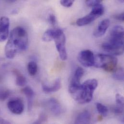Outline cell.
<instances>
[{
	"label": "cell",
	"instance_id": "obj_1",
	"mask_svg": "<svg viewBox=\"0 0 124 124\" xmlns=\"http://www.w3.org/2000/svg\"><path fill=\"white\" fill-rule=\"evenodd\" d=\"M28 36L26 31L17 27L11 31L5 47V55L9 59H13L19 52L25 51L28 47Z\"/></svg>",
	"mask_w": 124,
	"mask_h": 124
},
{
	"label": "cell",
	"instance_id": "obj_2",
	"mask_svg": "<svg viewBox=\"0 0 124 124\" xmlns=\"http://www.w3.org/2000/svg\"><path fill=\"white\" fill-rule=\"evenodd\" d=\"M105 52L112 55L120 56L124 53V28L117 25L112 29L108 41L102 45Z\"/></svg>",
	"mask_w": 124,
	"mask_h": 124
},
{
	"label": "cell",
	"instance_id": "obj_3",
	"mask_svg": "<svg viewBox=\"0 0 124 124\" xmlns=\"http://www.w3.org/2000/svg\"><path fill=\"white\" fill-rule=\"evenodd\" d=\"M98 81L95 79H89L78 86H69V90L73 99L79 104L90 102L93 98V93L98 86Z\"/></svg>",
	"mask_w": 124,
	"mask_h": 124
},
{
	"label": "cell",
	"instance_id": "obj_4",
	"mask_svg": "<svg viewBox=\"0 0 124 124\" xmlns=\"http://www.w3.org/2000/svg\"><path fill=\"white\" fill-rule=\"evenodd\" d=\"M117 60L110 54H99L95 56L94 65L99 68L103 69L108 72H113L116 67Z\"/></svg>",
	"mask_w": 124,
	"mask_h": 124
},
{
	"label": "cell",
	"instance_id": "obj_5",
	"mask_svg": "<svg viewBox=\"0 0 124 124\" xmlns=\"http://www.w3.org/2000/svg\"><path fill=\"white\" fill-rule=\"evenodd\" d=\"M54 40L55 42L56 48L61 60L62 61L66 60L67 59V53L65 46L66 38L62 30L58 29L57 34Z\"/></svg>",
	"mask_w": 124,
	"mask_h": 124
},
{
	"label": "cell",
	"instance_id": "obj_6",
	"mask_svg": "<svg viewBox=\"0 0 124 124\" xmlns=\"http://www.w3.org/2000/svg\"><path fill=\"white\" fill-rule=\"evenodd\" d=\"M78 60L83 66L88 68L94 65L95 56L91 50H85L80 52L78 56Z\"/></svg>",
	"mask_w": 124,
	"mask_h": 124
},
{
	"label": "cell",
	"instance_id": "obj_7",
	"mask_svg": "<svg viewBox=\"0 0 124 124\" xmlns=\"http://www.w3.org/2000/svg\"><path fill=\"white\" fill-rule=\"evenodd\" d=\"M7 107L12 113L17 115L21 114L24 109L23 102L19 98H14L9 101L7 103Z\"/></svg>",
	"mask_w": 124,
	"mask_h": 124
},
{
	"label": "cell",
	"instance_id": "obj_8",
	"mask_svg": "<svg viewBox=\"0 0 124 124\" xmlns=\"http://www.w3.org/2000/svg\"><path fill=\"white\" fill-rule=\"evenodd\" d=\"M10 21L8 17L2 16L0 18V42L5 41L8 37Z\"/></svg>",
	"mask_w": 124,
	"mask_h": 124
},
{
	"label": "cell",
	"instance_id": "obj_9",
	"mask_svg": "<svg viewBox=\"0 0 124 124\" xmlns=\"http://www.w3.org/2000/svg\"><path fill=\"white\" fill-rule=\"evenodd\" d=\"M46 105L52 114L56 116H60L62 113V106L55 98H50L46 101Z\"/></svg>",
	"mask_w": 124,
	"mask_h": 124
},
{
	"label": "cell",
	"instance_id": "obj_10",
	"mask_svg": "<svg viewBox=\"0 0 124 124\" xmlns=\"http://www.w3.org/2000/svg\"><path fill=\"white\" fill-rule=\"evenodd\" d=\"M110 25V21L108 19L102 20L98 25L97 29L94 32V36L97 38L102 37L106 33Z\"/></svg>",
	"mask_w": 124,
	"mask_h": 124
},
{
	"label": "cell",
	"instance_id": "obj_11",
	"mask_svg": "<svg viewBox=\"0 0 124 124\" xmlns=\"http://www.w3.org/2000/svg\"><path fill=\"white\" fill-rule=\"evenodd\" d=\"M99 17H100L99 16L91 11V12L87 15L78 19L76 23L77 26L80 27L86 26L90 24Z\"/></svg>",
	"mask_w": 124,
	"mask_h": 124
},
{
	"label": "cell",
	"instance_id": "obj_12",
	"mask_svg": "<svg viewBox=\"0 0 124 124\" xmlns=\"http://www.w3.org/2000/svg\"><path fill=\"white\" fill-rule=\"evenodd\" d=\"M84 72L85 71L83 68L81 67L77 68L74 72L69 86L76 87L80 85V80L84 75Z\"/></svg>",
	"mask_w": 124,
	"mask_h": 124
},
{
	"label": "cell",
	"instance_id": "obj_13",
	"mask_svg": "<svg viewBox=\"0 0 124 124\" xmlns=\"http://www.w3.org/2000/svg\"><path fill=\"white\" fill-rule=\"evenodd\" d=\"M61 80L60 78H57L51 86L43 84L42 85V89L44 92L46 93H51L59 91L61 88Z\"/></svg>",
	"mask_w": 124,
	"mask_h": 124
},
{
	"label": "cell",
	"instance_id": "obj_14",
	"mask_svg": "<svg viewBox=\"0 0 124 124\" xmlns=\"http://www.w3.org/2000/svg\"><path fill=\"white\" fill-rule=\"evenodd\" d=\"M91 115L88 111H85L81 113L76 117L75 124H88L90 123Z\"/></svg>",
	"mask_w": 124,
	"mask_h": 124
},
{
	"label": "cell",
	"instance_id": "obj_15",
	"mask_svg": "<svg viewBox=\"0 0 124 124\" xmlns=\"http://www.w3.org/2000/svg\"><path fill=\"white\" fill-rule=\"evenodd\" d=\"M22 91L27 99L28 109L30 110H31L32 106L33 100L35 95L34 92L32 89L29 86H26L24 87L22 89Z\"/></svg>",
	"mask_w": 124,
	"mask_h": 124
},
{
	"label": "cell",
	"instance_id": "obj_16",
	"mask_svg": "<svg viewBox=\"0 0 124 124\" xmlns=\"http://www.w3.org/2000/svg\"><path fill=\"white\" fill-rule=\"evenodd\" d=\"M58 29H49L45 31L43 35V40L46 42H49L54 40L56 37Z\"/></svg>",
	"mask_w": 124,
	"mask_h": 124
},
{
	"label": "cell",
	"instance_id": "obj_17",
	"mask_svg": "<svg viewBox=\"0 0 124 124\" xmlns=\"http://www.w3.org/2000/svg\"><path fill=\"white\" fill-rule=\"evenodd\" d=\"M15 73L16 75V85L19 86H24L27 84V79L26 77L17 71H16Z\"/></svg>",
	"mask_w": 124,
	"mask_h": 124
},
{
	"label": "cell",
	"instance_id": "obj_18",
	"mask_svg": "<svg viewBox=\"0 0 124 124\" xmlns=\"http://www.w3.org/2000/svg\"><path fill=\"white\" fill-rule=\"evenodd\" d=\"M113 74V78L117 81H123L124 79V69L122 68L116 69Z\"/></svg>",
	"mask_w": 124,
	"mask_h": 124
},
{
	"label": "cell",
	"instance_id": "obj_19",
	"mask_svg": "<svg viewBox=\"0 0 124 124\" xmlns=\"http://www.w3.org/2000/svg\"><path fill=\"white\" fill-rule=\"evenodd\" d=\"M96 108L99 113L102 116L106 117L107 116L109 113V110L107 107L101 103H97Z\"/></svg>",
	"mask_w": 124,
	"mask_h": 124
},
{
	"label": "cell",
	"instance_id": "obj_20",
	"mask_svg": "<svg viewBox=\"0 0 124 124\" xmlns=\"http://www.w3.org/2000/svg\"><path fill=\"white\" fill-rule=\"evenodd\" d=\"M28 70L31 76L35 75L38 70L37 64L34 61H31L28 64Z\"/></svg>",
	"mask_w": 124,
	"mask_h": 124
},
{
	"label": "cell",
	"instance_id": "obj_21",
	"mask_svg": "<svg viewBox=\"0 0 124 124\" xmlns=\"http://www.w3.org/2000/svg\"><path fill=\"white\" fill-rule=\"evenodd\" d=\"M10 95V91L7 88L0 87V101H3L7 100Z\"/></svg>",
	"mask_w": 124,
	"mask_h": 124
},
{
	"label": "cell",
	"instance_id": "obj_22",
	"mask_svg": "<svg viewBox=\"0 0 124 124\" xmlns=\"http://www.w3.org/2000/svg\"><path fill=\"white\" fill-rule=\"evenodd\" d=\"M102 0H85V3L88 7H94L100 4Z\"/></svg>",
	"mask_w": 124,
	"mask_h": 124
},
{
	"label": "cell",
	"instance_id": "obj_23",
	"mask_svg": "<svg viewBox=\"0 0 124 124\" xmlns=\"http://www.w3.org/2000/svg\"><path fill=\"white\" fill-rule=\"evenodd\" d=\"M116 106L124 107V98L121 95L117 94L116 95Z\"/></svg>",
	"mask_w": 124,
	"mask_h": 124
},
{
	"label": "cell",
	"instance_id": "obj_24",
	"mask_svg": "<svg viewBox=\"0 0 124 124\" xmlns=\"http://www.w3.org/2000/svg\"><path fill=\"white\" fill-rule=\"evenodd\" d=\"M74 0H61V4L65 7H70L73 4Z\"/></svg>",
	"mask_w": 124,
	"mask_h": 124
},
{
	"label": "cell",
	"instance_id": "obj_25",
	"mask_svg": "<svg viewBox=\"0 0 124 124\" xmlns=\"http://www.w3.org/2000/svg\"><path fill=\"white\" fill-rule=\"evenodd\" d=\"M48 21L51 25H55L57 22V20L55 16L53 14H50L48 17Z\"/></svg>",
	"mask_w": 124,
	"mask_h": 124
},
{
	"label": "cell",
	"instance_id": "obj_26",
	"mask_svg": "<svg viewBox=\"0 0 124 124\" xmlns=\"http://www.w3.org/2000/svg\"><path fill=\"white\" fill-rule=\"evenodd\" d=\"M114 113L116 115H121L124 112V107L116 106L113 109Z\"/></svg>",
	"mask_w": 124,
	"mask_h": 124
},
{
	"label": "cell",
	"instance_id": "obj_27",
	"mask_svg": "<svg viewBox=\"0 0 124 124\" xmlns=\"http://www.w3.org/2000/svg\"><path fill=\"white\" fill-rule=\"evenodd\" d=\"M46 119H47V118H46V116L45 115L42 114L40 116L38 119L36 121L34 122V123H35V124H41V123H44V122H45L46 120Z\"/></svg>",
	"mask_w": 124,
	"mask_h": 124
},
{
	"label": "cell",
	"instance_id": "obj_28",
	"mask_svg": "<svg viewBox=\"0 0 124 124\" xmlns=\"http://www.w3.org/2000/svg\"><path fill=\"white\" fill-rule=\"evenodd\" d=\"M113 17L117 20L123 22V21H124V13H122L121 14H118L114 15L113 16Z\"/></svg>",
	"mask_w": 124,
	"mask_h": 124
},
{
	"label": "cell",
	"instance_id": "obj_29",
	"mask_svg": "<svg viewBox=\"0 0 124 124\" xmlns=\"http://www.w3.org/2000/svg\"><path fill=\"white\" fill-rule=\"evenodd\" d=\"M119 2H120L121 3H123L124 2V0H118Z\"/></svg>",
	"mask_w": 124,
	"mask_h": 124
}]
</instances>
